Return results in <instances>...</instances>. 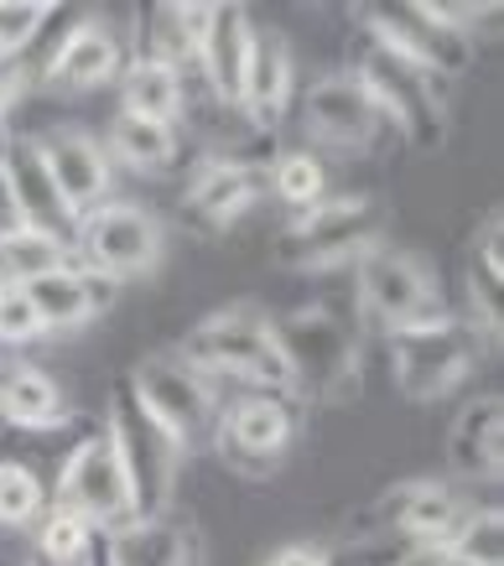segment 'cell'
<instances>
[{
  "label": "cell",
  "mask_w": 504,
  "mask_h": 566,
  "mask_svg": "<svg viewBox=\"0 0 504 566\" xmlns=\"http://www.w3.org/2000/svg\"><path fill=\"white\" fill-rule=\"evenodd\" d=\"M48 510V494H42V479H36L27 463H0V525L6 531H21V525H36Z\"/></svg>",
  "instance_id": "cell-32"
},
{
  "label": "cell",
  "mask_w": 504,
  "mask_h": 566,
  "mask_svg": "<svg viewBox=\"0 0 504 566\" xmlns=\"http://www.w3.org/2000/svg\"><path fill=\"white\" fill-rule=\"evenodd\" d=\"M161 260V223L136 203H99L78 223V265L109 275V281H130L146 275Z\"/></svg>",
  "instance_id": "cell-12"
},
{
  "label": "cell",
  "mask_w": 504,
  "mask_h": 566,
  "mask_svg": "<svg viewBox=\"0 0 504 566\" xmlns=\"http://www.w3.org/2000/svg\"><path fill=\"white\" fill-rule=\"evenodd\" d=\"M385 234V208L375 198H323L276 234V265L286 271H338L359 265Z\"/></svg>",
  "instance_id": "cell-4"
},
{
  "label": "cell",
  "mask_w": 504,
  "mask_h": 566,
  "mask_svg": "<svg viewBox=\"0 0 504 566\" xmlns=\"http://www.w3.org/2000/svg\"><path fill=\"white\" fill-rule=\"evenodd\" d=\"M281 369H286V395L296 400H348L359 390V338L354 327L328 307H302L286 317H271Z\"/></svg>",
  "instance_id": "cell-1"
},
{
  "label": "cell",
  "mask_w": 504,
  "mask_h": 566,
  "mask_svg": "<svg viewBox=\"0 0 504 566\" xmlns=\"http://www.w3.org/2000/svg\"><path fill=\"white\" fill-rule=\"evenodd\" d=\"M136 57H151V63H167V69L188 73L198 63L182 21H177V0L172 6H140L136 11Z\"/></svg>",
  "instance_id": "cell-28"
},
{
  "label": "cell",
  "mask_w": 504,
  "mask_h": 566,
  "mask_svg": "<svg viewBox=\"0 0 504 566\" xmlns=\"http://www.w3.org/2000/svg\"><path fill=\"white\" fill-rule=\"evenodd\" d=\"M21 292H27V302L42 317V333H69V327L94 323L115 302L120 281L88 271V265H63L53 275H36L32 286H21Z\"/></svg>",
  "instance_id": "cell-17"
},
{
  "label": "cell",
  "mask_w": 504,
  "mask_h": 566,
  "mask_svg": "<svg viewBox=\"0 0 504 566\" xmlns=\"http://www.w3.org/2000/svg\"><path fill=\"white\" fill-rule=\"evenodd\" d=\"M188 109V73L151 63V57H130L120 78V115L136 120H157V125H182Z\"/></svg>",
  "instance_id": "cell-23"
},
{
  "label": "cell",
  "mask_w": 504,
  "mask_h": 566,
  "mask_svg": "<svg viewBox=\"0 0 504 566\" xmlns=\"http://www.w3.org/2000/svg\"><path fill=\"white\" fill-rule=\"evenodd\" d=\"M105 151H109V161H120V167H130V172H161V167H172V161H177L182 136H177V125L136 120V115H115Z\"/></svg>",
  "instance_id": "cell-26"
},
{
  "label": "cell",
  "mask_w": 504,
  "mask_h": 566,
  "mask_svg": "<svg viewBox=\"0 0 504 566\" xmlns=\"http://www.w3.org/2000/svg\"><path fill=\"white\" fill-rule=\"evenodd\" d=\"M125 63V48L120 36L99 27V21H78L69 27V36L53 48V57L42 63V78L36 84L48 94H88V88L109 84Z\"/></svg>",
  "instance_id": "cell-16"
},
{
  "label": "cell",
  "mask_w": 504,
  "mask_h": 566,
  "mask_svg": "<svg viewBox=\"0 0 504 566\" xmlns=\"http://www.w3.org/2000/svg\"><path fill=\"white\" fill-rule=\"evenodd\" d=\"M452 556H463L473 566H504V520L494 504H473L469 520L452 531L448 541Z\"/></svg>",
  "instance_id": "cell-30"
},
{
  "label": "cell",
  "mask_w": 504,
  "mask_h": 566,
  "mask_svg": "<svg viewBox=\"0 0 504 566\" xmlns=\"http://www.w3.org/2000/svg\"><path fill=\"white\" fill-rule=\"evenodd\" d=\"M63 265H78V255L63 250L57 240H48V234L27 229V223L0 234V281L6 286H32L36 275H53Z\"/></svg>",
  "instance_id": "cell-27"
},
{
  "label": "cell",
  "mask_w": 504,
  "mask_h": 566,
  "mask_svg": "<svg viewBox=\"0 0 504 566\" xmlns=\"http://www.w3.org/2000/svg\"><path fill=\"white\" fill-rule=\"evenodd\" d=\"M36 338H42V317L27 302V292L21 286H0V344L21 348V344H36Z\"/></svg>",
  "instance_id": "cell-34"
},
{
  "label": "cell",
  "mask_w": 504,
  "mask_h": 566,
  "mask_svg": "<svg viewBox=\"0 0 504 566\" xmlns=\"http://www.w3.org/2000/svg\"><path fill=\"white\" fill-rule=\"evenodd\" d=\"M359 302L385 333H406V327H421L442 317V292H437L432 265L411 250H396V244H375L359 265Z\"/></svg>",
  "instance_id": "cell-9"
},
{
  "label": "cell",
  "mask_w": 504,
  "mask_h": 566,
  "mask_svg": "<svg viewBox=\"0 0 504 566\" xmlns=\"http://www.w3.org/2000/svg\"><path fill=\"white\" fill-rule=\"evenodd\" d=\"M0 421L17 431H53L69 421V400L53 375L42 369H11L0 379Z\"/></svg>",
  "instance_id": "cell-24"
},
{
  "label": "cell",
  "mask_w": 504,
  "mask_h": 566,
  "mask_svg": "<svg viewBox=\"0 0 504 566\" xmlns=\"http://www.w3.org/2000/svg\"><path fill=\"white\" fill-rule=\"evenodd\" d=\"M53 17L57 6H42V0H0V69L21 63V52L32 48Z\"/></svg>",
  "instance_id": "cell-33"
},
{
  "label": "cell",
  "mask_w": 504,
  "mask_h": 566,
  "mask_svg": "<svg viewBox=\"0 0 504 566\" xmlns=\"http://www.w3.org/2000/svg\"><path fill=\"white\" fill-rule=\"evenodd\" d=\"M292 84H296L292 42H286L276 27H255L250 63H244V84H240V109L250 115V125L271 130V125L286 115V104H292Z\"/></svg>",
  "instance_id": "cell-20"
},
{
  "label": "cell",
  "mask_w": 504,
  "mask_h": 566,
  "mask_svg": "<svg viewBox=\"0 0 504 566\" xmlns=\"http://www.w3.org/2000/svg\"><path fill=\"white\" fill-rule=\"evenodd\" d=\"M500 286H504V223L489 219L469 250V307L473 327L500 338Z\"/></svg>",
  "instance_id": "cell-25"
},
{
  "label": "cell",
  "mask_w": 504,
  "mask_h": 566,
  "mask_svg": "<svg viewBox=\"0 0 504 566\" xmlns=\"http://www.w3.org/2000/svg\"><path fill=\"white\" fill-rule=\"evenodd\" d=\"M250 42H255V21L244 6H213V27L198 48V78L213 99L240 104V84H244V63H250Z\"/></svg>",
  "instance_id": "cell-22"
},
{
  "label": "cell",
  "mask_w": 504,
  "mask_h": 566,
  "mask_svg": "<svg viewBox=\"0 0 504 566\" xmlns=\"http://www.w3.org/2000/svg\"><path fill=\"white\" fill-rule=\"evenodd\" d=\"M365 27H369V42L411 57V63L427 69L432 78L463 73L473 57L469 32L442 27V21L427 11V0H375V6H365Z\"/></svg>",
  "instance_id": "cell-11"
},
{
  "label": "cell",
  "mask_w": 504,
  "mask_h": 566,
  "mask_svg": "<svg viewBox=\"0 0 504 566\" xmlns=\"http://www.w3.org/2000/svg\"><path fill=\"white\" fill-rule=\"evenodd\" d=\"M99 562V546L88 551V556H78V562H48V556H27V566H94Z\"/></svg>",
  "instance_id": "cell-38"
},
{
  "label": "cell",
  "mask_w": 504,
  "mask_h": 566,
  "mask_svg": "<svg viewBox=\"0 0 504 566\" xmlns=\"http://www.w3.org/2000/svg\"><path fill=\"white\" fill-rule=\"evenodd\" d=\"M105 437L120 458L125 489H130V510L136 520H161L172 515V494H177V473H182V447L151 421V411L136 400L130 379H115V390L105 400Z\"/></svg>",
  "instance_id": "cell-2"
},
{
  "label": "cell",
  "mask_w": 504,
  "mask_h": 566,
  "mask_svg": "<svg viewBox=\"0 0 504 566\" xmlns=\"http://www.w3.org/2000/svg\"><path fill=\"white\" fill-rule=\"evenodd\" d=\"M354 78L365 84V94L380 104V115L396 125L411 146L437 151V146L448 140V109H442L437 78L427 69H417L411 57H400V52L380 48V42H365Z\"/></svg>",
  "instance_id": "cell-7"
},
{
  "label": "cell",
  "mask_w": 504,
  "mask_h": 566,
  "mask_svg": "<svg viewBox=\"0 0 504 566\" xmlns=\"http://www.w3.org/2000/svg\"><path fill=\"white\" fill-rule=\"evenodd\" d=\"M0 172L11 182V203H17V223L36 229V234H48L57 240L63 250L78 255V213L69 208V198L57 192L53 172H48V161H42V140L36 136H11L6 156H0Z\"/></svg>",
  "instance_id": "cell-13"
},
{
  "label": "cell",
  "mask_w": 504,
  "mask_h": 566,
  "mask_svg": "<svg viewBox=\"0 0 504 566\" xmlns=\"http://www.w3.org/2000/svg\"><path fill=\"white\" fill-rule=\"evenodd\" d=\"M261 566H328V546H313V541H292V546H276Z\"/></svg>",
  "instance_id": "cell-35"
},
{
  "label": "cell",
  "mask_w": 504,
  "mask_h": 566,
  "mask_svg": "<svg viewBox=\"0 0 504 566\" xmlns=\"http://www.w3.org/2000/svg\"><path fill=\"white\" fill-rule=\"evenodd\" d=\"M265 198V172L255 161H224L209 156L198 172H192L177 219L188 223L192 234H224L229 223H240L250 208Z\"/></svg>",
  "instance_id": "cell-14"
},
{
  "label": "cell",
  "mask_w": 504,
  "mask_h": 566,
  "mask_svg": "<svg viewBox=\"0 0 504 566\" xmlns=\"http://www.w3.org/2000/svg\"><path fill=\"white\" fill-rule=\"evenodd\" d=\"M0 286H6V281H0Z\"/></svg>",
  "instance_id": "cell-40"
},
{
  "label": "cell",
  "mask_w": 504,
  "mask_h": 566,
  "mask_svg": "<svg viewBox=\"0 0 504 566\" xmlns=\"http://www.w3.org/2000/svg\"><path fill=\"white\" fill-rule=\"evenodd\" d=\"M265 192H276L296 219V213H307V208H317L328 198V167H323L313 151H286V156H276V167L265 172Z\"/></svg>",
  "instance_id": "cell-29"
},
{
  "label": "cell",
  "mask_w": 504,
  "mask_h": 566,
  "mask_svg": "<svg viewBox=\"0 0 504 566\" xmlns=\"http://www.w3.org/2000/svg\"><path fill=\"white\" fill-rule=\"evenodd\" d=\"M99 556L105 566H198L203 551H198V531L188 520H130L120 531L99 535Z\"/></svg>",
  "instance_id": "cell-21"
},
{
  "label": "cell",
  "mask_w": 504,
  "mask_h": 566,
  "mask_svg": "<svg viewBox=\"0 0 504 566\" xmlns=\"http://www.w3.org/2000/svg\"><path fill=\"white\" fill-rule=\"evenodd\" d=\"M0 566H27V562H0Z\"/></svg>",
  "instance_id": "cell-39"
},
{
  "label": "cell",
  "mask_w": 504,
  "mask_h": 566,
  "mask_svg": "<svg viewBox=\"0 0 504 566\" xmlns=\"http://www.w3.org/2000/svg\"><path fill=\"white\" fill-rule=\"evenodd\" d=\"M177 354L198 375H209L213 385L219 379H240L250 390H286V369H281L276 338H271V317L255 302H234V307L188 327Z\"/></svg>",
  "instance_id": "cell-3"
},
{
  "label": "cell",
  "mask_w": 504,
  "mask_h": 566,
  "mask_svg": "<svg viewBox=\"0 0 504 566\" xmlns=\"http://www.w3.org/2000/svg\"><path fill=\"white\" fill-rule=\"evenodd\" d=\"M302 120H307V136L323 140L328 151H369L385 130L380 104L369 99L354 73L317 78L302 99Z\"/></svg>",
  "instance_id": "cell-15"
},
{
  "label": "cell",
  "mask_w": 504,
  "mask_h": 566,
  "mask_svg": "<svg viewBox=\"0 0 504 566\" xmlns=\"http://www.w3.org/2000/svg\"><path fill=\"white\" fill-rule=\"evenodd\" d=\"M6 229H17V203H11V182L0 172V234H6Z\"/></svg>",
  "instance_id": "cell-37"
},
{
  "label": "cell",
  "mask_w": 504,
  "mask_h": 566,
  "mask_svg": "<svg viewBox=\"0 0 504 566\" xmlns=\"http://www.w3.org/2000/svg\"><path fill=\"white\" fill-rule=\"evenodd\" d=\"M53 510H69V515H78L99 535L120 531V525L136 520L130 489H125V473H120V458H115L105 427H94L84 442L63 458V473H57V489H53Z\"/></svg>",
  "instance_id": "cell-10"
},
{
  "label": "cell",
  "mask_w": 504,
  "mask_h": 566,
  "mask_svg": "<svg viewBox=\"0 0 504 566\" xmlns=\"http://www.w3.org/2000/svg\"><path fill=\"white\" fill-rule=\"evenodd\" d=\"M130 390H136V400L151 411V421H157L182 452H198V447L213 442L219 385H213L209 375H198L182 354H146V359L130 369Z\"/></svg>",
  "instance_id": "cell-6"
},
{
  "label": "cell",
  "mask_w": 504,
  "mask_h": 566,
  "mask_svg": "<svg viewBox=\"0 0 504 566\" xmlns=\"http://www.w3.org/2000/svg\"><path fill=\"white\" fill-rule=\"evenodd\" d=\"M94 546H99V531H94V525H84V520L69 515V510H53V504L42 510L32 556H48V562H78V556H88Z\"/></svg>",
  "instance_id": "cell-31"
},
{
  "label": "cell",
  "mask_w": 504,
  "mask_h": 566,
  "mask_svg": "<svg viewBox=\"0 0 504 566\" xmlns=\"http://www.w3.org/2000/svg\"><path fill=\"white\" fill-rule=\"evenodd\" d=\"M400 566H473V562H463V556H452L448 546H417L411 556Z\"/></svg>",
  "instance_id": "cell-36"
},
{
  "label": "cell",
  "mask_w": 504,
  "mask_h": 566,
  "mask_svg": "<svg viewBox=\"0 0 504 566\" xmlns=\"http://www.w3.org/2000/svg\"><path fill=\"white\" fill-rule=\"evenodd\" d=\"M42 140V161L53 172L57 192L69 198V208L84 219L99 203H109V151L105 140H94L88 130H53Z\"/></svg>",
  "instance_id": "cell-18"
},
{
  "label": "cell",
  "mask_w": 504,
  "mask_h": 566,
  "mask_svg": "<svg viewBox=\"0 0 504 566\" xmlns=\"http://www.w3.org/2000/svg\"><path fill=\"white\" fill-rule=\"evenodd\" d=\"M494 344L484 327H473L469 317H432L421 327L390 333V364H396V385L406 400H437V395L458 390L463 379L479 369L484 348Z\"/></svg>",
  "instance_id": "cell-5"
},
{
  "label": "cell",
  "mask_w": 504,
  "mask_h": 566,
  "mask_svg": "<svg viewBox=\"0 0 504 566\" xmlns=\"http://www.w3.org/2000/svg\"><path fill=\"white\" fill-rule=\"evenodd\" d=\"M296 431H302V416H296L286 390H244L240 400H229L219 411L209 447L219 452V463H229L234 473L265 479L292 452Z\"/></svg>",
  "instance_id": "cell-8"
},
{
  "label": "cell",
  "mask_w": 504,
  "mask_h": 566,
  "mask_svg": "<svg viewBox=\"0 0 504 566\" xmlns=\"http://www.w3.org/2000/svg\"><path fill=\"white\" fill-rule=\"evenodd\" d=\"M448 468L458 483H494L504 473V406L500 395H473L448 431Z\"/></svg>",
  "instance_id": "cell-19"
}]
</instances>
